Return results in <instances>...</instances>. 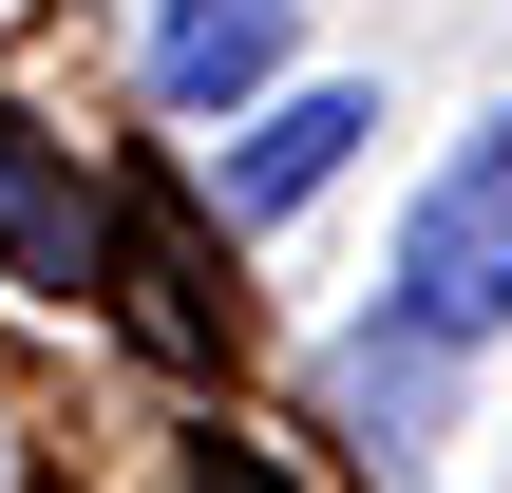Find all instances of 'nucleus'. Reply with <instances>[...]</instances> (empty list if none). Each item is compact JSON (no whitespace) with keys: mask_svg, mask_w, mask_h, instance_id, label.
Returning a JSON list of instances; mask_svg holds the SVG:
<instances>
[{"mask_svg":"<svg viewBox=\"0 0 512 493\" xmlns=\"http://www.w3.org/2000/svg\"><path fill=\"white\" fill-rule=\"evenodd\" d=\"M380 323H399V342H437V361L512 342V114H475V133H456V171H437V190L399 209Z\"/></svg>","mask_w":512,"mask_h":493,"instance_id":"1","label":"nucleus"},{"mask_svg":"<svg viewBox=\"0 0 512 493\" xmlns=\"http://www.w3.org/2000/svg\"><path fill=\"white\" fill-rule=\"evenodd\" d=\"M361 133H380V95L304 76V95H266V114H228V133H209V209H228V228H285L304 190H342V171H361Z\"/></svg>","mask_w":512,"mask_h":493,"instance_id":"2","label":"nucleus"},{"mask_svg":"<svg viewBox=\"0 0 512 493\" xmlns=\"http://www.w3.org/2000/svg\"><path fill=\"white\" fill-rule=\"evenodd\" d=\"M285 38H304V0H152V95L228 133V114H266Z\"/></svg>","mask_w":512,"mask_h":493,"instance_id":"3","label":"nucleus"},{"mask_svg":"<svg viewBox=\"0 0 512 493\" xmlns=\"http://www.w3.org/2000/svg\"><path fill=\"white\" fill-rule=\"evenodd\" d=\"M0 247H19L38 285H95V190H57L38 133H0Z\"/></svg>","mask_w":512,"mask_h":493,"instance_id":"4","label":"nucleus"},{"mask_svg":"<svg viewBox=\"0 0 512 493\" xmlns=\"http://www.w3.org/2000/svg\"><path fill=\"white\" fill-rule=\"evenodd\" d=\"M437 380H456V361H437V342H399V323H361V342H342V418H361L380 456H418V437H437Z\"/></svg>","mask_w":512,"mask_h":493,"instance_id":"5","label":"nucleus"}]
</instances>
